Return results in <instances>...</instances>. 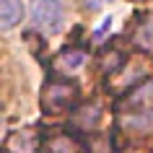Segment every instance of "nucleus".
<instances>
[{"instance_id":"nucleus-1","label":"nucleus","mask_w":153,"mask_h":153,"mask_svg":"<svg viewBox=\"0 0 153 153\" xmlns=\"http://www.w3.org/2000/svg\"><path fill=\"white\" fill-rule=\"evenodd\" d=\"M29 16L36 29L55 36L65 26V5L62 0H29Z\"/></svg>"},{"instance_id":"nucleus-2","label":"nucleus","mask_w":153,"mask_h":153,"mask_svg":"<svg viewBox=\"0 0 153 153\" xmlns=\"http://www.w3.org/2000/svg\"><path fill=\"white\" fill-rule=\"evenodd\" d=\"M24 18V3L21 0H0V26L3 31H10Z\"/></svg>"},{"instance_id":"nucleus-3","label":"nucleus","mask_w":153,"mask_h":153,"mask_svg":"<svg viewBox=\"0 0 153 153\" xmlns=\"http://www.w3.org/2000/svg\"><path fill=\"white\" fill-rule=\"evenodd\" d=\"M88 62V55L83 52V49H68L60 55V68L62 70H78L83 65Z\"/></svg>"},{"instance_id":"nucleus-4","label":"nucleus","mask_w":153,"mask_h":153,"mask_svg":"<svg viewBox=\"0 0 153 153\" xmlns=\"http://www.w3.org/2000/svg\"><path fill=\"white\" fill-rule=\"evenodd\" d=\"M122 127H127V130H137V132H148V130H153V112H148V114H130V117H122Z\"/></svg>"},{"instance_id":"nucleus-5","label":"nucleus","mask_w":153,"mask_h":153,"mask_svg":"<svg viewBox=\"0 0 153 153\" xmlns=\"http://www.w3.org/2000/svg\"><path fill=\"white\" fill-rule=\"evenodd\" d=\"M99 117H101V109H99L96 104H86L81 112L75 114V122H78L81 127H96Z\"/></svg>"},{"instance_id":"nucleus-6","label":"nucleus","mask_w":153,"mask_h":153,"mask_svg":"<svg viewBox=\"0 0 153 153\" xmlns=\"http://www.w3.org/2000/svg\"><path fill=\"white\" fill-rule=\"evenodd\" d=\"M10 153H34V137L31 135H13L8 140Z\"/></svg>"},{"instance_id":"nucleus-7","label":"nucleus","mask_w":153,"mask_h":153,"mask_svg":"<svg viewBox=\"0 0 153 153\" xmlns=\"http://www.w3.org/2000/svg\"><path fill=\"white\" fill-rule=\"evenodd\" d=\"M135 39H137V44L145 47V49L153 47V18H148V21L137 29V36H135Z\"/></svg>"},{"instance_id":"nucleus-8","label":"nucleus","mask_w":153,"mask_h":153,"mask_svg":"<svg viewBox=\"0 0 153 153\" xmlns=\"http://www.w3.org/2000/svg\"><path fill=\"white\" fill-rule=\"evenodd\" d=\"M112 26H114V16H106L101 24L94 29V42H101V39H106L109 36V31H112Z\"/></svg>"},{"instance_id":"nucleus-9","label":"nucleus","mask_w":153,"mask_h":153,"mask_svg":"<svg viewBox=\"0 0 153 153\" xmlns=\"http://www.w3.org/2000/svg\"><path fill=\"white\" fill-rule=\"evenodd\" d=\"M52 153H75L70 140H65V137H57L55 143H52Z\"/></svg>"},{"instance_id":"nucleus-10","label":"nucleus","mask_w":153,"mask_h":153,"mask_svg":"<svg viewBox=\"0 0 153 153\" xmlns=\"http://www.w3.org/2000/svg\"><path fill=\"white\" fill-rule=\"evenodd\" d=\"M145 99H153V81H151V83H145L140 91H135L132 101H145Z\"/></svg>"},{"instance_id":"nucleus-11","label":"nucleus","mask_w":153,"mask_h":153,"mask_svg":"<svg viewBox=\"0 0 153 153\" xmlns=\"http://www.w3.org/2000/svg\"><path fill=\"white\" fill-rule=\"evenodd\" d=\"M109 3H114V0H83V5L91 10H99V8H104V5H109Z\"/></svg>"}]
</instances>
